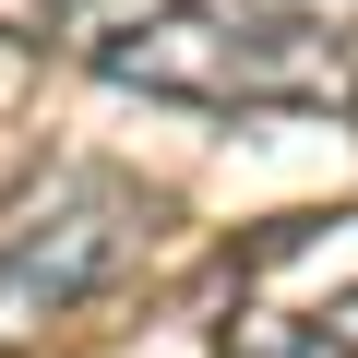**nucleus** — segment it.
Segmentation results:
<instances>
[{
	"mask_svg": "<svg viewBox=\"0 0 358 358\" xmlns=\"http://www.w3.org/2000/svg\"><path fill=\"white\" fill-rule=\"evenodd\" d=\"M108 84L167 108H334L358 96V36L299 0H143L84 48Z\"/></svg>",
	"mask_w": 358,
	"mask_h": 358,
	"instance_id": "1",
	"label": "nucleus"
},
{
	"mask_svg": "<svg viewBox=\"0 0 358 358\" xmlns=\"http://www.w3.org/2000/svg\"><path fill=\"white\" fill-rule=\"evenodd\" d=\"M155 192L131 167H96V155H60L36 167L13 203H0V358L36 346L48 322H72L84 299H108L143 251H155Z\"/></svg>",
	"mask_w": 358,
	"mask_h": 358,
	"instance_id": "2",
	"label": "nucleus"
},
{
	"mask_svg": "<svg viewBox=\"0 0 358 358\" xmlns=\"http://www.w3.org/2000/svg\"><path fill=\"white\" fill-rule=\"evenodd\" d=\"M263 358H358V275H334V287L263 310Z\"/></svg>",
	"mask_w": 358,
	"mask_h": 358,
	"instance_id": "3",
	"label": "nucleus"
},
{
	"mask_svg": "<svg viewBox=\"0 0 358 358\" xmlns=\"http://www.w3.org/2000/svg\"><path fill=\"white\" fill-rule=\"evenodd\" d=\"M143 0H0V48H96Z\"/></svg>",
	"mask_w": 358,
	"mask_h": 358,
	"instance_id": "4",
	"label": "nucleus"
},
{
	"mask_svg": "<svg viewBox=\"0 0 358 358\" xmlns=\"http://www.w3.org/2000/svg\"><path fill=\"white\" fill-rule=\"evenodd\" d=\"M346 108H358V96H346Z\"/></svg>",
	"mask_w": 358,
	"mask_h": 358,
	"instance_id": "5",
	"label": "nucleus"
}]
</instances>
